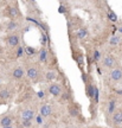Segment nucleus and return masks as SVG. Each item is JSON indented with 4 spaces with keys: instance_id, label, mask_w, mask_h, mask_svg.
Here are the masks:
<instances>
[{
    "instance_id": "1",
    "label": "nucleus",
    "mask_w": 122,
    "mask_h": 128,
    "mask_svg": "<svg viewBox=\"0 0 122 128\" xmlns=\"http://www.w3.org/2000/svg\"><path fill=\"white\" fill-rule=\"evenodd\" d=\"M35 118V111L32 109H25L21 113V119L23 121H31Z\"/></svg>"
},
{
    "instance_id": "2",
    "label": "nucleus",
    "mask_w": 122,
    "mask_h": 128,
    "mask_svg": "<svg viewBox=\"0 0 122 128\" xmlns=\"http://www.w3.org/2000/svg\"><path fill=\"white\" fill-rule=\"evenodd\" d=\"M49 91H50L51 95H53V96H58L61 94V87L58 84H51L50 88H49Z\"/></svg>"
},
{
    "instance_id": "3",
    "label": "nucleus",
    "mask_w": 122,
    "mask_h": 128,
    "mask_svg": "<svg viewBox=\"0 0 122 128\" xmlns=\"http://www.w3.org/2000/svg\"><path fill=\"white\" fill-rule=\"evenodd\" d=\"M110 77H112V80H114V81H120L122 78V70H120V69L113 70L110 73Z\"/></svg>"
},
{
    "instance_id": "4",
    "label": "nucleus",
    "mask_w": 122,
    "mask_h": 128,
    "mask_svg": "<svg viewBox=\"0 0 122 128\" xmlns=\"http://www.w3.org/2000/svg\"><path fill=\"white\" fill-rule=\"evenodd\" d=\"M26 73H27V76H28L30 80H36V78L38 77V70L36 69V68H28Z\"/></svg>"
},
{
    "instance_id": "5",
    "label": "nucleus",
    "mask_w": 122,
    "mask_h": 128,
    "mask_svg": "<svg viewBox=\"0 0 122 128\" xmlns=\"http://www.w3.org/2000/svg\"><path fill=\"white\" fill-rule=\"evenodd\" d=\"M51 114V107L49 106V104H44L42 108H40V115L43 116V118H46Z\"/></svg>"
},
{
    "instance_id": "6",
    "label": "nucleus",
    "mask_w": 122,
    "mask_h": 128,
    "mask_svg": "<svg viewBox=\"0 0 122 128\" xmlns=\"http://www.w3.org/2000/svg\"><path fill=\"white\" fill-rule=\"evenodd\" d=\"M103 64H104V66H107V68L114 66V64H115L114 57H112V56H105V57H104V61H103Z\"/></svg>"
},
{
    "instance_id": "7",
    "label": "nucleus",
    "mask_w": 122,
    "mask_h": 128,
    "mask_svg": "<svg viewBox=\"0 0 122 128\" xmlns=\"http://www.w3.org/2000/svg\"><path fill=\"white\" fill-rule=\"evenodd\" d=\"M0 123H1V126L2 127H9V125L12 123V118L11 116H5V118H2V119L0 120Z\"/></svg>"
},
{
    "instance_id": "8",
    "label": "nucleus",
    "mask_w": 122,
    "mask_h": 128,
    "mask_svg": "<svg viewBox=\"0 0 122 128\" xmlns=\"http://www.w3.org/2000/svg\"><path fill=\"white\" fill-rule=\"evenodd\" d=\"M24 76V70L21 69V68H17V69H14L13 70V77L14 78H21Z\"/></svg>"
},
{
    "instance_id": "9",
    "label": "nucleus",
    "mask_w": 122,
    "mask_h": 128,
    "mask_svg": "<svg viewBox=\"0 0 122 128\" xmlns=\"http://www.w3.org/2000/svg\"><path fill=\"white\" fill-rule=\"evenodd\" d=\"M9 44L11 46H17L19 44V38L17 36H11L9 38Z\"/></svg>"
},
{
    "instance_id": "10",
    "label": "nucleus",
    "mask_w": 122,
    "mask_h": 128,
    "mask_svg": "<svg viewBox=\"0 0 122 128\" xmlns=\"http://www.w3.org/2000/svg\"><path fill=\"white\" fill-rule=\"evenodd\" d=\"M113 121L115 123H117V125L122 123V114L121 113H115L113 116Z\"/></svg>"
},
{
    "instance_id": "11",
    "label": "nucleus",
    "mask_w": 122,
    "mask_h": 128,
    "mask_svg": "<svg viewBox=\"0 0 122 128\" xmlns=\"http://www.w3.org/2000/svg\"><path fill=\"white\" fill-rule=\"evenodd\" d=\"M88 36V31L85 30V28H81L78 32H77V37L79 38V39H83L85 37Z\"/></svg>"
},
{
    "instance_id": "12",
    "label": "nucleus",
    "mask_w": 122,
    "mask_h": 128,
    "mask_svg": "<svg viewBox=\"0 0 122 128\" xmlns=\"http://www.w3.org/2000/svg\"><path fill=\"white\" fill-rule=\"evenodd\" d=\"M45 59H46V50H45V49H43V50L40 51V55H39V61L44 62Z\"/></svg>"
},
{
    "instance_id": "13",
    "label": "nucleus",
    "mask_w": 122,
    "mask_h": 128,
    "mask_svg": "<svg viewBox=\"0 0 122 128\" xmlns=\"http://www.w3.org/2000/svg\"><path fill=\"white\" fill-rule=\"evenodd\" d=\"M114 110H115V101L112 100L110 102H109V107H108V111L112 114V113H114Z\"/></svg>"
},
{
    "instance_id": "14",
    "label": "nucleus",
    "mask_w": 122,
    "mask_h": 128,
    "mask_svg": "<svg viewBox=\"0 0 122 128\" xmlns=\"http://www.w3.org/2000/svg\"><path fill=\"white\" fill-rule=\"evenodd\" d=\"M9 13H11V16H12V17H18V16H19L18 9H16V7H11V9H9Z\"/></svg>"
},
{
    "instance_id": "15",
    "label": "nucleus",
    "mask_w": 122,
    "mask_h": 128,
    "mask_svg": "<svg viewBox=\"0 0 122 128\" xmlns=\"http://www.w3.org/2000/svg\"><path fill=\"white\" fill-rule=\"evenodd\" d=\"M9 96V90H6V89H5V90H2V91L0 92V97H1V99H7Z\"/></svg>"
},
{
    "instance_id": "16",
    "label": "nucleus",
    "mask_w": 122,
    "mask_h": 128,
    "mask_svg": "<svg viewBox=\"0 0 122 128\" xmlns=\"http://www.w3.org/2000/svg\"><path fill=\"white\" fill-rule=\"evenodd\" d=\"M119 42H120V38H119V37H113V38L110 39V44H112V45L119 44Z\"/></svg>"
},
{
    "instance_id": "17",
    "label": "nucleus",
    "mask_w": 122,
    "mask_h": 128,
    "mask_svg": "<svg viewBox=\"0 0 122 128\" xmlns=\"http://www.w3.org/2000/svg\"><path fill=\"white\" fill-rule=\"evenodd\" d=\"M25 51H26V52H27V55H30V56H33L35 55V50H33V49H32V47H25Z\"/></svg>"
},
{
    "instance_id": "18",
    "label": "nucleus",
    "mask_w": 122,
    "mask_h": 128,
    "mask_svg": "<svg viewBox=\"0 0 122 128\" xmlns=\"http://www.w3.org/2000/svg\"><path fill=\"white\" fill-rule=\"evenodd\" d=\"M109 19H110L112 21H116V20H117V17H116V14H115L114 12H110V13H109Z\"/></svg>"
},
{
    "instance_id": "19",
    "label": "nucleus",
    "mask_w": 122,
    "mask_h": 128,
    "mask_svg": "<svg viewBox=\"0 0 122 128\" xmlns=\"http://www.w3.org/2000/svg\"><path fill=\"white\" fill-rule=\"evenodd\" d=\"M93 97L95 99V101L97 102V100H98V89L95 87V89H94V95H93Z\"/></svg>"
},
{
    "instance_id": "20",
    "label": "nucleus",
    "mask_w": 122,
    "mask_h": 128,
    "mask_svg": "<svg viewBox=\"0 0 122 128\" xmlns=\"http://www.w3.org/2000/svg\"><path fill=\"white\" fill-rule=\"evenodd\" d=\"M14 28H17V23L11 21V23L9 24V30H14Z\"/></svg>"
},
{
    "instance_id": "21",
    "label": "nucleus",
    "mask_w": 122,
    "mask_h": 128,
    "mask_svg": "<svg viewBox=\"0 0 122 128\" xmlns=\"http://www.w3.org/2000/svg\"><path fill=\"white\" fill-rule=\"evenodd\" d=\"M46 78L47 80H53V78H55V73H52V71L47 73H46Z\"/></svg>"
},
{
    "instance_id": "22",
    "label": "nucleus",
    "mask_w": 122,
    "mask_h": 128,
    "mask_svg": "<svg viewBox=\"0 0 122 128\" xmlns=\"http://www.w3.org/2000/svg\"><path fill=\"white\" fill-rule=\"evenodd\" d=\"M36 122H37L38 125H42L43 123V116L42 115H38L37 118H36Z\"/></svg>"
},
{
    "instance_id": "23",
    "label": "nucleus",
    "mask_w": 122,
    "mask_h": 128,
    "mask_svg": "<svg viewBox=\"0 0 122 128\" xmlns=\"http://www.w3.org/2000/svg\"><path fill=\"white\" fill-rule=\"evenodd\" d=\"M24 55V49L23 47H18V54H17V56L18 57H20V56Z\"/></svg>"
},
{
    "instance_id": "24",
    "label": "nucleus",
    "mask_w": 122,
    "mask_h": 128,
    "mask_svg": "<svg viewBox=\"0 0 122 128\" xmlns=\"http://www.w3.org/2000/svg\"><path fill=\"white\" fill-rule=\"evenodd\" d=\"M100 52H98V51H95V54H94V58L95 59H96V61H98V59H100Z\"/></svg>"
},
{
    "instance_id": "25",
    "label": "nucleus",
    "mask_w": 122,
    "mask_h": 128,
    "mask_svg": "<svg viewBox=\"0 0 122 128\" xmlns=\"http://www.w3.org/2000/svg\"><path fill=\"white\" fill-rule=\"evenodd\" d=\"M23 123H24V126H31V121H23Z\"/></svg>"
},
{
    "instance_id": "26",
    "label": "nucleus",
    "mask_w": 122,
    "mask_h": 128,
    "mask_svg": "<svg viewBox=\"0 0 122 128\" xmlns=\"http://www.w3.org/2000/svg\"><path fill=\"white\" fill-rule=\"evenodd\" d=\"M78 62H79V65H82V64H83V58H82L81 56L78 57Z\"/></svg>"
},
{
    "instance_id": "27",
    "label": "nucleus",
    "mask_w": 122,
    "mask_h": 128,
    "mask_svg": "<svg viewBox=\"0 0 122 128\" xmlns=\"http://www.w3.org/2000/svg\"><path fill=\"white\" fill-rule=\"evenodd\" d=\"M43 95H44L43 92H39V94H38V96H39V97H43Z\"/></svg>"
},
{
    "instance_id": "28",
    "label": "nucleus",
    "mask_w": 122,
    "mask_h": 128,
    "mask_svg": "<svg viewBox=\"0 0 122 128\" xmlns=\"http://www.w3.org/2000/svg\"><path fill=\"white\" fill-rule=\"evenodd\" d=\"M120 32H122V27H121V28H120Z\"/></svg>"
},
{
    "instance_id": "29",
    "label": "nucleus",
    "mask_w": 122,
    "mask_h": 128,
    "mask_svg": "<svg viewBox=\"0 0 122 128\" xmlns=\"http://www.w3.org/2000/svg\"><path fill=\"white\" fill-rule=\"evenodd\" d=\"M119 92H121V94H122V90H121V91H119Z\"/></svg>"
},
{
    "instance_id": "30",
    "label": "nucleus",
    "mask_w": 122,
    "mask_h": 128,
    "mask_svg": "<svg viewBox=\"0 0 122 128\" xmlns=\"http://www.w3.org/2000/svg\"><path fill=\"white\" fill-rule=\"evenodd\" d=\"M6 128H9V127H6Z\"/></svg>"
},
{
    "instance_id": "31",
    "label": "nucleus",
    "mask_w": 122,
    "mask_h": 128,
    "mask_svg": "<svg viewBox=\"0 0 122 128\" xmlns=\"http://www.w3.org/2000/svg\"><path fill=\"white\" fill-rule=\"evenodd\" d=\"M121 114H122V111H121Z\"/></svg>"
}]
</instances>
